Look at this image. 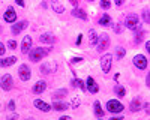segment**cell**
I'll return each mask as SVG.
<instances>
[{"instance_id":"cell-22","label":"cell","mask_w":150,"mask_h":120,"mask_svg":"<svg viewBox=\"0 0 150 120\" xmlns=\"http://www.w3.org/2000/svg\"><path fill=\"white\" fill-rule=\"evenodd\" d=\"M134 32H135V44H140L143 41V35H144V30L141 27V24H138V27H137Z\"/></svg>"},{"instance_id":"cell-31","label":"cell","mask_w":150,"mask_h":120,"mask_svg":"<svg viewBox=\"0 0 150 120\" xmlns=\"http://www.w3.org/2000/svg\"><path fill=\"white\" fill-rule=\"evenodd\" d=\"M17 47H18L17 41H14V39H11V41H8V48H9V50H15Z\"/></svg>"},{"instance_id":"cell-9","label":"cell","mask_w":150,"mask_h":120,"mask_svg":"<svg viewBox=\"0 0 150 120\" xmlns=\"http://www.w3.org/2000/svg\"><path fill=\"white\" fill-rule=\"evenodd\" d=\"M86 90H89L92 95L99 92V86H98V83L95 81L93 77H87V80H86Z\"/></svg>"},{"instance_id":"cell-49","label":"cell","mask_w":150,"mask_h":120,"mask_svg":"<svg viewBox=\"0 0 150 120\" xmlns=\"http://www.w3.org/2000/svg\"><path fill=\"white\" fill-rule=\"evenodd\" d=\"M27 120H30V119H27Z\"/></svg>"},{"instance_id":"cell-23","label":"cell","mask_w":150,"mask_h":120,"mask_svg":"<svg viewBox=\"0 0 150 120\" xmlns=\"http://www.w3.org/2000/svg\"><path fill=\"white\" fill-rule=\"evenodd\" d=\"M39 39H41L42 42H45V44H54V42H56V36L51 35V33H44Z\"/></svg>"},{"instance_id":"cell-36","label":"cell","mask_w":150,"mask_h":120,"mask_svg":"<svg viewBox=\"0 0 150 120\" xmlns=\"http://www.w3.org/2000/svg\"><path fill=\"white\" fill-rule=\"evenodd\" d=\"M143 18H144V21H146V23H149V21H150V20H149V9H147V8L143 11Z\"/></svg>"},{"instance_id":"cell-11","label":"cell","mask_w":150,"mask_h":120,"mask_svg":"<svg viewBox=\"0 0 150 120\" xmlns=\"http://www.w3.org/2000/svg\"><path fill=\"white\" fill-rule=\"evenodd\" d=\"M27 26H29V21L27 20H23V21H20L17 24H12L11 30H12V33H14V35H20L24 29H27Z\"/></svg>"},{"instance_id":"cell-27","label":"cell","mask_w":150,"mask_h":120,"mask_svg":"<svg viewBox=\"0 0 150 120\" xmlns=\"http://www.w3.org/2000/svg\"><path fill=\"white\" fill-rule=\"evenodd\" d=\"M66 95H68V90H66V89H62V90H57V92L53 93V98L57 101V99H60V98H65Z\"/></svg>"},{"instance_id":"cell-14","label":"cell","mask_w":150,"mask_h":120,"mask_svg":"<svg viewBox=\"0 0 150 120\" xmlns=\"http://www.w3.org/2000/svg\"><path fill=\"white\" fill-rule=\"evenodd\" d=\"M32 48V36H24V39L21 41V53L27 54Z\"/></svg>"},{"instance_id":"cell-37","label":"cell","mask_w":150,"mask_h":120,"mask_svg":"<svg viewBox=\"0 0 150 120\" xmlns=\"http://www.w3.org/2000/svg\"><path fill=\"white\" fill-rule=\"evenodd\" d=\"M5 53H6V48H5V45L2 42H0V56H3Z\"/></svg>"},{"instance_id":"cell-47","label":"cell","mask_w":150,"mask_h":120,"mask_svg":"<svg viewBox=\"0 0 150 120\" xmlns=\"http://www.w3.org/2000/svg\"><path fill=\"white\" fill-rule=\"evenodd\" d=\"M146 51H150V44L146 42Z\"/></svg>"},{"instance_id":"cell-32","label":"cell","mask_w":150,"mask_h":120,"mask_svg":"<svg viewBox=\"0 0 150 120\" xmlns=\"http://www.w3.org/2000/svg\"><path fill=\"white\" fill-rule=\"evenodd\" d=\"M110 6H111V2H110V0H101V8L102 9H110Z\"/></svg>"},{"instance_id":"cell-33","label":"cell","mask_w":150,"mask_h":120,"mask_svg":"<svg viewBox=\"0 0 150 120\" xmlns=\"http://www.w3.org/2000/svg\"><path fill=\"white\" fill-rule=\"evenodd\" d=\"M83 60H84L83 57H72V59H71V63H72V65H77V63H83Z\"/></svg>"},{"instance_id":"cell-4","label":"cell","mask_w":150,"mask_h":120,"mask_svg":"<svg viewBox=\"0 0 150 120\" xmlns=\"http://www.w3.org/2000/svg\"><path fill=\"white\" fill-rule=\"evenodd\" d=\"M111 65H112V56L110 53H107L105 56L101 57V69L104 74H108L111 71Z\"/></svg>"},{"instance_id":"cell-12","label":"cell","mask_w":150,"mask_h":120,"mask_svg":"<svg viewBox=\"0 0 150 120\" xmlns=\"http://www.w3.org/2000/svg\"><path fill=\"white\" fill-rule=\"evenodd\" d=\"M141 105H143L141 96H135V98L131 101V104H129V108H131V111H132V113H137V111H140V110H141Z\"/></svg>"},{"instance_id":"cell-28","label":"cell","mask_w":150,"mask_h":120,"mask_svg":"<svg viewBox=\"0 0 150 120\" xmlns=\"http://www.w3.org/2000/svg\"><path fill=\"white\" fill-rule=\"evenodd\" d=\"M53 9H54V12H57V14H63L65 12V6L63 5H60L59 2H53Z\"/></svg>"},{"instance_id":"cell-40","label":"cell","mask_w":150,"mask_h":120,"mask_svg":"<svg viewBox=\"0 0 150 120\" xmlns=\"http://www.w3.org/2000/svg\"><path fill=\"white\" fill-rule=\"evenodd\" d=\"M18 119V114H11V116H8V120H17Z\"/></svg>"},{"instance_id":"cell-42","label":"cell","mask_w":150,"mask_h":120,"mask_svg":"<svg viewBox=\"0 0 150 120\" xmlns=\"http://www.w3.org/2000/svg\"><path fill=\"white\" fill-rule=\"evenodd\" d=\"M114 3H116V6H122L125 3V0H114Z\"/></svg>"},{"instance_id":"cell-5","label":"cell","mask_w":150,"mask_h":120,"mask_svg":"<svg viewBox=\"0 0 150 120\" xmlns=\"http://www.w3.org/2000/svg\"><path fill=\"white\" fill-rule=\"evenodd\" d=\"M96 47H98V48H96L98 51H105L107 48L110 47V36H108L107 33H102V35H99Z\"/></svg>"},{"instance_id":"cell-39","label":"cell","mask_w":150,"mask_h":120,"mask_svg":"<svg viewBox=\"0 0 150 120\" xmlns=\"http://www.w3.org/2000/svg\"><path fill=\"white\" fill-rule=\"evenodd\" d=\"M81 42H83V35H78V38H77V41H75V44L80 45Z\"/></svg>"},{"instance_id":"cell-38","label":"cell","mask_w":150,"mask_h":120,"mask_svg":"<svg viewBox=\"0 0 150 120\" xmlns=\"http://www.w3.org/2000/svg\"><path fill=\"white\" fill-rule=\"evenodd\" d=\"M69 3H71L74 8H78V0H69Z\"/></svg>"},{"instance_id":"cell-18","label":"cell","mask_w":150,"mask_h":120,"mask_svg":"<svg viewBox=\"0 0 150 120\" xmlns=\"http://www.w3.org/2000/svg\"><path fill=\"white\" fill-rule=\"evenodd\" d=\"M98 24L99 26H102V27H108V26H111V17L108 15V14H102L101 17H99V21H98Z\"/></svg>"},{"instance_id":"cell-3","label":"cell","mask_w":150,"mask_h":120,"mask_svg":"<svg viewBox=\"0 0 150 120\" xmlns=\"http://www.w3.org/2000/svg\"><path fill=\"white\" fill-rule=\"evenodd\" d=\"M140 24V15L138 14H129L126 15V20H125V26L129 30H135Z\"/></svg>"},{"instance_id":"cell-10","label":"cell","mask_w":150,"mask_h":120,"mask_svg":"<svg viewBox=\"0 0 150 120\" xmlns=\"http://www.w3.org/2000/svg\"><path fill=\"white\" fill-rule=\"evenodd\" d=\"M3 20H5L6 23H9V24H12V23L17 21V12H15V9L12 8V6H9V8L6 9V12L3 14Z\"/></svg>"},{"instance_id":"cell-25","label":"cell","mask_w":150,"mask_h":120,"mask_svg":"<svg viewBox=\"0 0 150 120\" xmlns=\"http://www.w3.org/2000/svg\"><path fill=\"white\" fill-rule=\"evenodd\" d=\"M71 84H72V87H78V89H81L83 92L86 90V83H84L83 80H80V78H74V80L71 81Z\"/></svg>"},{"instance_id":"cell-1","label":"cell","mask_w":150,"mask_h":120,"mask_svg":"<svg viewBox=\"0 0 150 120\" xmlns=\"http://www.w3.org/2000/svg\"><path fill=\"white\" fill-rule=\"evenodd\" d=\"M29 59L32 62H41V60L50 54V48H44V47H36V48H30V51L27 53Z\"/></svg>"},{"instance_id":"cell-45","label":"cell","mask_w":150,"mask_h":120,"mask_svg":"<svg viewBox=\"0 0 150 120\" xmlns=\"http://www.w3.org/2000/svg\"><path fill=\"white\" fill-rule=\"evenodd\" d=\"M59 120H72V119H71L69 116H62V117H60Z\"/></svg>"},{"instance_id":"cell-17","label":"cell","mask_w":150,"mask_h":120,"mask_svg":"<svg viewBox=\"0 0 150 120\" xmlns=\"http://www.w3.org/2000/svg\"><path fill=\"white\" fill-rule=\"evenodd\" d=\"M15 62H17V57H15V56H11V57H6V59H0V68L12 66Z\"/></svg>"},{"instance_id":"cell-44","label":"cell","mask_w":150,"mask_h":120,"mask_svg":"<svg viewBox=\"0 0 150 120\" xmlns=\"http://www.w3.org/2000/svg\"><path fill=\"white\" fill-rule=\"evenodd\" d=\"M144 111H146V114H149V102L144 104Z\"/></svg>"},{"instance_id":"cell-20","label":"cell","mask_w":150,"mask_h":120,"mask_svg":"<svg viewBox=\"0 0 150 120\" xmlns=\"http://www.w3.org/2000/svg\"><path fill=\"white\" fill-rule=\"evenodd\" d=\"M56 68H57L56 63H45V65L41 66V72L42 74H51V72L56 71Z\"/></svg>"},{"instance_id":"cell-21","label":"cell","mask_w":150,"mask_h":120,"mask_svg":"<svg viewBox=\"0 0 150 120\" xmlns=\"http://www.w3.org/2000/svg\"><path fill=\"white\" fill-rule=\"evenodd\" d=\"M93 111H95V114H96L98 117H102V116L105 114L104 108L101 107V102H99V101H95V102H93Z\"/></svg>"},{"instance_id":"cell-26","label":"cell","mask_w":150,"mask_h":120,"mask_svg":"<svg viewBox=\"0 0 150 120\" xmlns=\"http://www.w3.org/2000/svg\"><path fill=\"white\" fill-rule=\"evenodd\" d=\"M114 93L117 95V98H125V96H126V89H125L122 84H117L114 87Z\"/></svg>"},{"instance_id":"cell-15","label":"cell","mask_w":150,"mask_h":120,"mask_svg":"<svg viewBox=\"0 0 150 120\" xmlns=\"http://www.w3.org/2000/svg\"><path fill=\"white\" fill-rule=\"evenodd\" d=\"M45 89H47V83H45L44 80H39V81H38L35 86H33L32 90H33L35 95H41L42 92H45Z\"/></svg>"},{"instance_id":"cell-8","label":"cell","mask_w":150,"mask_h":120,"mask_svg":"<svg viewBox=\"0 0 150 120\" xmlns=\"http://www.w3.org/2000/svg\"><path fill=\"white\" fill-rule=\"evenodd\" d=\"M18 75H20V80H21V81H29L30 77H32V71H30L29 65H24V63H23V65L18 68Z\"/></svg>"},{"instance_id":"cell-16","label":"cell","mask_w":150,"mask_h":120,"mask_svg":"<svg viewBox=\"0 0 150 120\" xmlns=\"http://www.w3.org/2000/svg\"><path fill=\"white\" fill-rule=\"evenodd\" d=\"M68 108H69V104L62 102V101H54L51 105V110H56V111H65Z\"/></svg>"},{"instance_id":"cell-35","label":"cell","mask_w":150,"mask_h":120,"mask_svg":"<svg viewBox=\"0 0 150 120\" xmlns=\"http://www.w3.org/2000/svg\"><path fill=\"white\" fill-rule=\"evenodd\" d=\"M111 26H112V30H114L116 33H122V26H120L119 23L117 24H111Z\"/></svg>"},{"instance_id":"cell-6","label":"cell","mask_w":150,"mask_h":120,"mask_svg":"<svg viewBox=\"0 0 150 120\" xmlns=\"http://www.w3.org/2000/svg\"><path fill=\"white\" fill-rule=\"evenodd\" d=\"M134 65H135V68H138L140 71H144V69H147V57L146 56H143V54H137V56H134Z\"/></svg>"},{"instance_id":"cell-41","label":"cell","mask_w":150,"mask_h":120,"mask_svg":"<svg viewBox=\"0 0 150 120\" xmlns=\"http://www.w3.org/2000/svg\"><path fill=\"white\" fill-rule=\"evenodd\" d=\"M15 3L18 6H21V8H24V5H26V3H24V0H15Z\"/></svg>"},{"instance_id":"cell-46","label":"cell","mask_w":150,"mask_h":120,"mask_svg":"<svg viewBox=\"0 0 150 120\" xmlns=\"http://www.w3.org/2000/svg\"><path fill=\"white\" fill-rule=\"evenodd\" d=\"M146 86H150V77L149 75L146 77Z\"/></svg>"},{"instance_id":"cell-34","label":"cell","mask_w":150,"mask_h":120,"mask_svg":"<svg viewBox=\"0 0 150 120\" xmlns=\"http://www.w3.org/2000/svg\"><path fill=\"white\" fill-rule=\"evenodd\" d=\"M8 110H9V111H14V110H15V101H14V99H11V101L8 102Z\"/></svg>"},{"instance_id":"cell-13","label":"cell","mask_w":150,"mask_h":120,"mask_svg":"<svg viewBox=\"0 0 150 120\" xmlns=\"http://www.w3.org/2000/svg\"><path fill=\"white\" fill-rule=\"evenodd\" d=\"M33 104H35V107H36L39 111L48 113L50 110H51V105L47 104V102H45V101H42V99H35V101H33Z\"/></svg>"},{"instance_id":"cell-30","label":"cell","mask_w":150,"mask_h":120,"mask_svg":"<svg viewBox=\"0 0 150 120\" xmlns=\"http://www.w3.org/2000/svg\"><path fill=\"white\" fill-rule=\"evenodd\" d=\"M80 104H81V99H80V98H74L72 102L69 104V108H77Z\"/></svg>"},{"instance_id":"cell-2","label":"cell","mask_w":150,"mask_h":120,"mask_svg":"<svg viewBox=\"0 0 150 120\" xmlns=\"http://www.w3.org/2000/svg\"><path fill=\"white\" fill-rule=\"evenodd\" d=\"M105 108H107V111H110V113H112V114H117V113H122V111L125 110V105H123L120 101H117V99H110V101L107 102Z\"/></svg>"},{"instance_id":"cell-24","label":"cell","mask_w":150,"mask_h":120,"mask_svg":"<svg viewBox=\"0 0 150 120\" xmlns=\"http://www.w3.org/2000/svg\"><path fill=\"white\" fill-rule=\"evenodd\" d=\"M98 33H96V30L95 29H90L89 30V42H90V45H96L98 44Z\"/></svg>"},{"instance_id":"cell-48","label":"cell","mask_w":150,"mask_h":120,"mask_svg":"<svg viewBox=\"0 0 150 120\" xmlns=\"http://www.w3.org/2000/svg\"><path fill=\"white\" fill-rule=\"evenodd\" d=\"M87 2H95V0H87Z\"/></svg>"},{"instance_id":"cell-29","label":"cell","mask_w":150,"mask_h":120,"mask_svg":"<svg viewBox=\"0 0 150 120\" xmlns=\"http://www.w3.org/2000/svg\"><path fill=\"white\" fill-rule=\"evenodd\" d=\"M125 54H126V50H125L123 47H119L117 50H116V59L117 60H122L125 57Z\"/></svg>"},{"instance_id":"cell-7","label":"cell","mask_w":150,"mask_h":120,"mask_svg":"<svg viewBox=\"0 0 150 120\" xmlns=\"http://www.w3.org/2000/svg\"><path fill=\"white\" fill-rule=\"evenodd\" d=\"M12 84H14L12 75H9V74L2 75V78H0V87H2L5 92H9V90L12 89Z\"/></svg>"},{"instance_id":"cell-19","label":"cell","mask_w":150,"mask_h":120,"mask_svg":"<svg viewBox=\"0 0 150 120\" xmlns=\"http://www.w3.org/2000/svg\"><path fill=\"white\" fill-rule=\"evenodd\" d=\"M72 14V17H75V18H80V20H87V14H86V11L84 9H80V8H74V11L71 12Z\"/></svg>"},{"instance_id":"cell-43","label":"cell","mask_w":150,"mask_h":120,"mask_svg":"<svg viewBox=\"0 0 150 120\" xmlns=\"http://www.w3.org/2000/svg\"><path fill=\"white\" fill-rule=\"evenodd\" d=\"M110 120H123V117L122 116H114V117H111Z\"/></svg>"}]
</instances>
